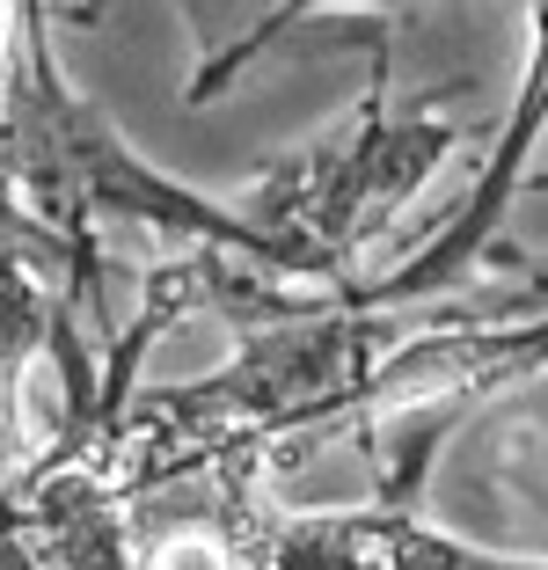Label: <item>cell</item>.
Returning a JSON list of instances; mask_svg holds the SVG:
<instances>
[{"label": "cell", "instance_id": "3", "mask_svg": "<svg viewBox=\"0 0 548 570\" xmlns=\"http://www.w3.org/2000/svg\"><path fill=\"white\" fill-rule=\"evenodd\" d=\"M541 125H548V0H534V67H527V88H519L512 118H505L498 154H490V168H482V184L468 190V198L453 205L447 219H439V235L424 242V249H417L402 271H388V278H365V285L344 278V285H330V293H336V301H359V307H388V301H417V293H432V285L461 278L468 256L490 242V227H498L505 198L519 190V168H527V154H534V139H541Z\"/></svg>", "mask_w": 548, "mask_h": 570}, {"label": "cell", "instance_id": "1", "mask_svg": "<svg viewBox=\"0 0 548 570\" xmlns=\"http://www.w3.org/2000/svg\"><path fill=\"white\" fill-rule=\"evenodd\" d=\"M0 176L16 184V198L45 219L59 249L74 264V293H81V315L110 330V307H102V278H110V256H102V219H147L154 235L168 242H219V249H242L256 264H271L278 278H307L293 256V242H278L256 213H227V205L183 190L176 176H154L125 139L102 125L96 102L74 96V81L51 59V30H45V0H16V22H8V67H0Z\"/></svg>", "mask_w": 548, "mask_h": 570}, {"label": "cell", "instance_id": "5", "mask_svg": "<svg viewBox=\"0 0 548 570\" xmlns=\"http://www.w3.org/2000/svg\"><path fill=\"white\" fill-rule=\"evenodd\" d=\"M22 358L0 344V483L22 469Z\"/></svg>", "mask_w": 548, "mask_h": 570}, {"label": "cell", "instance_id": "2", "mask_svg": "<svg viewBox=\"0 0 548 570\" xmlns=\"http://www.w3.org/2000/svg\"><path fill=\"white\" fill-rule=\"evenodd\" d=\"M388 67H395V45H373V81H365L359 118L336 139L307 154H285L264 168L249 213L264 219L278 242H293L300 271L315 285H344L351 256L388 227L402 198H410L432 161L453 147V125L424 118V110H395L388 96Z\"/></svg>", "mask_w": 548, "mask_h": 570}, {"label": "cell", "instance_id": "4", "mask_svg": "<svg viewBox=\"0 0 548 570\" xmlns=\"http://www.w3.org/2000/svg\"><path fill=\"white\" fill-rule=\"evenodd\" d=\"M315 8H388L395 22H410L417 0H183V16L198 30V73H190V102H213L219 88H234V73L264 59L300 16Z\"/></svg>", "mask_w": 548, "mask_h": 570}]
</instances>
